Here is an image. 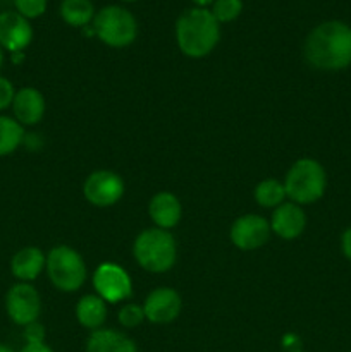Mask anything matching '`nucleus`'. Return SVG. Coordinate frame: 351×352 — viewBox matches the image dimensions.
<instances>
[{
    "mask_svg": "<svg viewBox=\"0 0 351 352\" xmlns=\"http://www.w3.org/2000/svg\"><path fill=\"white\" fill-rule=\"evenodd\" d=\"M145 318L151 323L174 322L181 313V296L169 287H158L147 296L143 305Z\"/></svg>",
    "mask_w": 351,
    "mask_h": 352,
    "instance_id": "f8f14e48",
    "label": "nucleus"
},
{
    "mask_svg": "<svg viewBox=\"0 0 351 352\" xmlns=\"http://www.w3.org/2000/svg\"><path fill=\"white\" fill-rule=\"evenodd\" d=\"M85 198L98 208L112 206L123 198L124 182L110 170H98L88 175L85 182Z\"/></svg>",
    "mask_w": 351,
    "mask_h": 352,
    "instance_id": "1a4fd4ad",
    "label": "nucleus"
},
{
    "mask_svg": "<svg viewBox=\"0 0 351 352\" xmlns=\"http://www.w3.org/2000/svg\"><path fill=\"white\" fill-rule=\"evenodd\" d=\"M2 64H3V52L2 48H0V67H2Z\"/></svg>",
    "mask_w": 351,
    "mask_h": 352,
    "instance_id": "7c9ffc66",
    "label": "nucleus"
},
{
    "mask_svg": "<svg viewBox=\"0 0 351 352\" xmlns=\"http://www.w3.org/2000/svg\"><path fill=\"white\" fill-rule=\"evenodd\" d=\"M220 38V28L209 9L195 7L181 14L176 24V40L184 55L200 58L215 48Z\"/></svg>",
    "mask_w": 351,
    "mask_h": 352,
    "instance_id": "f03ea898",
    "label": "nucleus"
},
{
    "mask_svg": "<svg viewBox=\"0 0 351 352\" xmlns=\"http://www.w3.org/2000/svg\"><path fill=\"white\" fill-rule=\"evenodd\" d=\"M6 311L16 325L26 327L34 323L41 311L40 294L28 282L12 285L6 294Z\"/></svg>",
    "mask_w": 351,
    "mask_h": 352,
    "instance_id": "0eeeda50",
    "label": "nucleus"
},
{
    "mask_svg": "<svg viewBox=\"0 0 351 352\" xmlns=\"http://www.w3.org/2000/svg\"><path fill=\"white\" fill-rule=\"evenodd\" d=\"M117 320H119L120 325L126 327V329H134V327L141 325V322L145 320L143 306H138V305L123 306L119 315H117Z\"/></svg>",
    "mask_w": 351,
    "mask_h": 352,
    "instance_id": "5701e85b",
    "label": "nucleus"
},
{
    "mask_svg": "<svg viewBox=\"0 0 351 352\" xmlns=\"http://www.w3.org/2000/svg\"><path fill=\"white\" fill-rule=\"evenodd\" d=\"M86 352H138L129 337L117 330L98 329L89 336Z\"/></svg>",
    "mask_w": 351,
    "mask_h": 352,
    "instance_id": "f3484780",
    "label": "nucleus"
},
{
    "mask_svg": "<svg viewBox=\"0 0 351 352\" xmlns=\"http://www.w3.org/2000/svg\"><path fill=\"white\" fill-rule=\"evenodd\" d=\"M14 96H16V89H14L12 82L0 76V112L12 107Z\"/></svg>",
    "mask_w": 351,
    "mask_h": 352,
    "instance_id": "393cba45",
    "label": "nucleus"
},
{
    "mask_svg": "<svg viewBox=\"0 0 351 352\" xmlns=\"http://www.w3.org/2000/svg\"><path fill=\"white\" fill-rule=\"evenodd\" d=\"M305 58L320 71H343L351 65V26L327 21L310 31L305 40Z\"/></svg>",
    "mask_w": 351,
    "mask_h": 352,
    "instance_id": "f257e3e1",
    "label": "nucleus"
},
{
    "mask_svg": "<svg viewBox=\"0 0 351 352\" xmlns=\"http://www.w3.org/2000/svg\"><path fill=\"white\" fill-rule=\"evenodd\" d=\"M61 17L74 28H86L95 19V7L92 0H62Z\"/></svg>",
    "mask_w": 351,
    "mask_h": 352,
    "instance_id": "6ab92c4d",
    "label": "nucleus"
},
{
    "mask_svg": "<svg viewBox=\"0 0 351 352\" xmlns=\"http://www.w3.org/2000/svg\"><path fill=\"white\" fill-rule=\"evenodd\" d=\"M16 3V12L26 17L28 21L40 17L47 10V0H14Z\"/></svg>",
    "mask_w": 351,
    "mask_h": 352,
    "instance_id": "b1692460",
    "label": "nucleus"
},
{
    "mask_svg": "<svg viewBox=\"0 0 351 352\" xmlns=\"http://www.w3.org/2000/svg\"><path fill=\"white\" fill-rule=\"evenodd\" d=\"M93 31L109 47L123 48L136 40L138 23L124 7L109 6L95 14Z\"/></svg>",
    "mask_w": 351,
    "mask_h": 352,
    "instance_id": "39448f33",
    "label": "nucleus"
},
{
    "mask_svg": "<svg viewBox=\"0 0 351 352\" xmlns=\"http://www.w3.org/2000/svg\"><path fill=\"white\" fill-rule=\"evenodd\" d=\"M243 10V0H215L212 3V16L217 23H231Z\"/></svg>",
    "mask_w": 351,
    "mask_h": 352,
    "instance_id": "4be33fe9",
    "label": "nucleus"
},
{
    "mask_svg": "<svg viewBox=\"0 0 351 352\" xmlns=\"http://www.w3.org/2000/svg\"><path fill=\"white\" fill-rule=\"evenodd\" d=\"M193 3H195V6H198V7H202V9H205L206 6H212L213 2H215V0H191Z\"/></svg>",
    "mask_w": 351,
    "mask_h": 352,
    "instance_id": "c85d7f7f",
    "label": "nucleus"
},
{
    "mask_svg": "<svg viewBox=\"0 0 351 352\" xmlns=\"http://www.w3.org/2000/svg\"><path fill=\"white\" fill-rule=\"evenodd\" d=\"M24 140V127L16 119L0 116V157L14 153Z\"/></svg>",
    "mask_w": 351,
    "mask_h": 352,
    "instance_id": "aec40b11",
    "label": "nucleus"
},
{
    "mask_svg": "<svg viewBox=\"0 0 351 352\" xmlns=\"http://www.w3.org/2000/svg\"><path fill=\"white\" fill-rule=\"evenodd\" d=\"M133 253L141 268L150 274H164L176 263V241L164 229H147L134 241Z\"/></svg>",
    "mask_w": 351,
    "mask_h": 352,
    "instance_id": "20e7f679",
    "label": "nucleus"
},
{
    "mask_svg": "<svg viewBox=\"0 0 351 352\" xmlns=\"http://www.w3.org/2000/svg\"><path fill=\"white\" fill-rule=\"evenodd\" d=\"M93 287L103 301L112 302V305L124 301L133 292L129 275L124 268L114 263H103L96 268L93 275Z\"/></svg>",
    "mask_w": 351,
    "mask_h": 352,
    "instance_id": "6e6552de",
    "label": "nucleus"
},
{
    "mask_svg": "<svg viewBox=\"0 0 351 352\" xmlns=\"http://www.w3.org/2000/svg\"><path fill=\"white\" fill-rule=\"evenodd\" d=\"M14 119L21 126H34L43 119L45 113V100L38 89L23 88L16 91L12 102Z\"/></svg>",
    "mask_w": 351,
    "mask_h": 352,
    "instance_id": "4468645a",
    "label": "nucleus"
},
{
    "mask_svg": "<svg viewBox=\"0 0 351 352\" xmlns=\"http://www.w3.org/2000/svg\"><path fill=\"white\" fill-rule=\"evenodd\" d=\"M306 226V215L296 203H282L272 215L270 229L282 239H296L301 236Z\"/></svg>",
    "mask_w": 351,
    "mask_h": 352,
    "instance_id": "ddd939ff",
    "label": "nucleus"
},
{
    "mask_svg": "<svg viewBox=\"0 0 351 352\" xmlns=\"http://www.w3.org/2000/svg\"><path fill=\"white\" fill-rule=\"evenodd\" d=\"M33 40V28L26 17L16 10H6L0 14V48L10 54L23 52Z\"/></svg>",
    "mask_w": 351,
    "mask_h": 352,
    "instance_id": "9b49d317",
    "label": "nucleus"
},
{
    "mask_svg": "<svg viewBox=\"0 0 351 352\" xmlns=\"http://www.w3.org/2000/svg\"><path fill=\"white\" fill-rule=\"evenodd\" d=\"M19 352H54V351H52L45 342H40V344H26V346H24Z\"/></svg>",
    "mask_w": 351,
    "mask_h": 352,
    "instance_id": "cd10ccee",
    "label": "nucleus"
},
{
    "mask_svg": "<svg viewBox=\"0 0 351 352\" xmlns=\"http://www.w3.org/2000/svg\"><path fill=\"white\" fill-rule=\"evenodd\" d=\"M76 318L85 329L98 330L105 323L107 305L100 296H85L76 305Z\"/></svg>",
    "mask_w": 351,
    "mask_h": 352,
    "instance_id": "a211bd4d",
    "label": "nucleus"
},
{
    "mask_svg": "<svg viewBox=\"0 0 351 352\" xmlns=\"http://www.w3.org/2000/svg\"><path fill=\"white\" fill-rule=\"evenodd\" d=\"M286 196L296 205L319 201L327 188L326 168L313 158H299L289 168L284 181Z\"/></svg>",
    "mask_w": 351,
    "mask_h": 352,
    "instance_id": "7ed1b4c3",
    "label": "nucleus"
},
{
    "mask_svg": "<svg viewBox=\"0 0 351 352\" xmlns=\"http://www.w3.org/2000/svg\"><path fill=\"white\" fill-rule=\"evenodd\" d=\"M295 352H303V351H295Z\"/></svg>",
    "mask_w": 351,
    "mask_h": 352,
    "instance_id": "473e14b6",
    "label": "nucleus"
},
{
    "mask_svg": "<svg viewBox=\"0 0 351 352\" xmlns=\"http://www.w3.org/2000/svg\"><path fill=\"white\" fill-rule=\"evenodd\" d=\"M24 339L26 344H40L45 339V329L43 325H40L38 322L30 323V325L24 327Z\"/></svg>",
    "mask_w": 351,
    "mask_h": 352,
    "instance_id": "a878e982",
    "label": "nucleus"
},
{
    "mask_svg": "<svg viewBox=\"0 0 351 352\" xmlns=\"http://www.w3.org/2000/svg\"><path fill=\"white\" fill-rule=\"evenodd\" d=\"M255 199L264 208H277L286 199V188L275 179H265L255 188Z\"/></svg>",
    "mask_w": 351,
    "mask_h": 352,
    "instance_id": "412c9836",
    "label": "nucleus"
},
{
    "mask_svg": "<svg viewBox=\"0 0 351 352\" xmlns=\"http://www.w3.org/2000/svg\"><path fill=\"white\" fill-rule=\"evenodd\" d=\"M123 2H134V0H123Z\"/></svg>",
    "mask_w": 351,
    "mask_h": 352,
    "instance_id": "2f4dec72",
    "label": "nucleus"
},
{
    "mask_svg": "<svg viewBox=\"0 0 351 352\" xmlns=\"http://www.w3.org/2000/svg\"><path fill=\"white\" fill-rule=\"evenodd\" d=\"M341 250H343V254L351 261V227H348L343 232V237H341Z\"/></svg>",
    "mask_w": 351,
    "mask_h": 352,
    "instance_id": "bb28decb",
    "label": "nucleus"
},
{
    "mask_svg": "<svg viewBox=\"0 0 351 352\" xmlns=\"http://www.w3.org/2000/svg\"><path fill=\"white\" fill-rule=\"evenodd\" d=\"M48 278L52 284L64 292H74L85 284L86 265L81 254L69 246H57L47 254Z\"/></svg>",
    "mask_w": 351,
    "mask_h": 352,
    "instance_id": "423d86ee",
    "label": "nucleus"
},
{
    "mask_svg": "<svg viewBox=\"0 0 351 352\" xmlns=\"http://www.w3.org/2000/svg\"><path fill=\"white\" fill-rule=\"evenodd\" d=\"M47 263V256L38 248L28 246L17 251L10 260V272L21 282H31L38 278Z\"/></svg>",
    "mask_w": 351,
    "mask_h": 352,
    "instance_id": "dca6fc26",
    "label": "nucleus"
},
{
    "mask_svg": "<svg viewBox=\"0 0 351 352\" xmlns=\"http://www.w3.org/2000/svg\"><path fill=\"white\" fill-rule=\"evenodd\" d=\"M148 213L158 229H172L181 220V203L172 192L162 191L151 198L148 205Z\"/></svg>",
    "mask_w": 351,
    "mask_h": 352,
    "instance_id": "2eb2a0df",
    "label": "nucleus"
},
{
    "mask_svg": "<svg viewBox=\"0 0 351 352\" xmlns=\"http://www.w3.org/2000/svg\"><path fill=\"white\" fill-rule=\"evenodd\" d=\"M0 352H14V351L10 349V347H7V346H3V344H0Z\"/></svg>",
    "mask_w": 351,
    "mask_h": 352,
    "instance_id": "c756f323",
    "label": "nucleus"
},
{
    "mask_svg": "<svg viewBox=\"0 0 351 352\" xmlns=\"http://www.w3.org/2000/svg\"><path fill=\"white\" fill-rule=\"evenodd\" d=\"M270 237V223L260 215H243L231 227V241L237 250L253 251L264 246Z\"/></svg>",
    "mask_w": 351,
    "mask_h": 352,
    "instance_id": "9d476101",
    "label": "nucleus"
}]
</instances>
